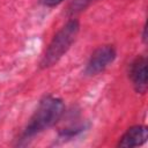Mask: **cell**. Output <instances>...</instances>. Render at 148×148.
Masks as SVG:
<instances>
[{
	"label": "cell",
	"instance_id": "obj_1",
	"mask_svg": "<svg viewBox=\"0 0 148 148\" xmlns=\"http://www.w3.org/2000/svg\"><path fill=\"white\" fill-rule=\"evenodd\" d=\"M65 113V104L61 98L45 96L40 99L37 109L25 125L18 141L31 140L35 135L56 125Z\"/></svg>",
	"mask_w": 148,
	"mask_h": 148
},
{
	"label": "cell",
	"instance_id": "obj_2",
	"mask_svg": "<svg viewBox=\"0 0 148 148\" xmlns=\"http://www.w3.org/2000/svg\"><path fill=\"white\" fill-rule=\"evenodd\" d=\"M80 31V22L76 18H72L67 21L65 25L60 28V30L53 36L49 46L46 47L40 62L39 67L42 69L52 67L56 65L71 49L72 44L75 42Z\"/></svg>",
	"mask_w": 148,
	"mask_h": 148
},
{
	"label": "cell",
	"instance_id": "obj_3",
	"mask_svg": "<svg viewBox=\"0 0 148 148\" xmlns=\"http://www.w3.org/2000/svg\"><path fill=\"white\" fill-rule=\"evenodd\" d=\"M117 57V51L113 45H102L97 47L90 56L84 74L88 76H95L105 71Z\"/></svg>",
	"mask_w": 148,
	"mask_h": 148
},
{
	"label": "cell",
	"instance_id": "obj_4",
	"mask_svg": "<svg viewBox=\"0 0 148 148\" xmlns=\"http://www.w3.org/2000/svg\"><path fill=\"white\" fill-rule=\"evenodd\" d=\"M128 77L138 94H145L148 87L147 59L143 56L136 57L128 66Z\"/></svg>",
	"mask_w": 148,
	"mask_h": 148
},
{
	"label": "cell",
	"instance_id": "obj_5",
	"mask_svg": "<svg viewBox=\"0 0 148 148\" xmlns=\"http://www.w3.org/2000/svg\"><path fill=\"white\" fill-rule=\"evenodd\" d=\"M148 139V128L145 125H134L130 127L119 139L117 147L133 148L143 145Z\"/></svg>",
	"mask_w": 148,
	"mask_h": 148
},
{
	"label": "cell",
	"instance_id": "obj_6",
	"mask_svg": "<svg viewBox=\"0 0 148 148\" xmlns=\"http://www.w3.org/2000/svg\"><path fill=\"white\" fill-rule=\"evenodd\" d=\"M95 0H72L68 6V14L75 15L88 8Z\"/></svg>",
	"mask_w": 148,
	"mask_h": 148
},
{
	"label": "cell",
	"instance_id": "obj_7",
	"mask_svg": "<svg viewBox=\"0 0 148 148\" xmlns=\"http://www.w3.org/2000/svg\"><path fill=\"white\" fill-rule=\"evenodd\" d=\"M64 0H39V2L45 6V7H49V8H52V7H56L58 5H60Z\"/></svg>",
	"mask_w": 148,
	"mask_h": 148
},
{
	"label": "cell",
	"instance_id": "obj_8",
	"mask_svg": "<svg viewBox=\"0 0 148 148\" xmlns=\"http://www.w3.org/2000/svg\"><path fill=\"white\" fill-rule=\"evenodd\" d=\"M142 42L146 44V42H147V28H146V25L143 27V30H142Z\"/></svg>",
	"mask_w": 148,
	"mask_h": 148
}]
</instances>
